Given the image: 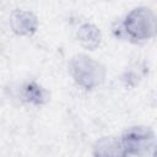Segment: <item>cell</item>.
Here are the masks:
<instances>
[{"label": "cell", "instance_id": "1", "mask_svg": "<svg viewBox=\"0 0 157 157\" xmlns=\"http://www.w3.org/2000/svg\"><path fill=\"white\" fill-rule=\"evenodd\" d=\"M147 10L136 9L126 17L125 28L131 39L144 40L152 36L155 28V20L152 13Z\"/></svg>", "mask_w": 157, "mask_h": 157}, {"label": "cell", "instance_id": "2", "mask_svg": "<svg viewBox=\"0 0 157 157\" xmlns=\"http://www.w3.org/2000/svg\"><path fill=\"white\" fill-rule=\"evenodd\" d=\"M123 145L128 153L144 156L153 146V134L145 128H132L125 132Z\"/></svg>", "mask_w": 157, "mask_h": 157}, {"label": "cell", "instance_id": "3", "mask_svg": "<svg viewBox=\"0 0 157 157\" xmlns=\"http://www.w3.org/2000/svg\"><path fill=\"white\" fill-rule=\"evenodd\" d=\"M72 71L75 80L87 88L99 83L97 77L101 80L103 78V76H99V71H103L99 69V64L86 56H78L72 61Z\"/></svg>", "mask_w": 157, "mask_h": 157}, {"label": "cell", "instance_id": "4", "mask_svg": "<svg viewBox=\"0 0 157 157\" xmlns=\"http://www.w3.org/2000/svg\"><path fill=\"white\" fill-rule=\"evenodd\" d=\"M25 98L34 104H43L48 99V92L34 82H29L25 87Z\"/></svg>", "mask_w": 157, "mask_h": 157}]
</instances>
